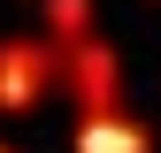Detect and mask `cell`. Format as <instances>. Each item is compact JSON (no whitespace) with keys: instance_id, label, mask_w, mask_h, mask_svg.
<instances>
[{"instance_id":"6da1fadb","label":"cell","mask_w":161,"mask_h":153,"mask_svg":"<svg viewBox=\"0 0 161 153\" xmlns=\"http://www.w3.org/2000/svg\"><path fill=\"white\" fill-rule=\"evenodd\" d=\"M46 92H62V46L38 38H0V115H31Z\"/></svg>"},{"instance_id":"7a4b0ae2","label":"cell","mask_w":161,"mask_h":153,"mask_svg":"<svg viewBox=\"0 0 161 153\" xmlns=\"http://www.w3.org/2000/svg\"><path fill=\"white\" fill-rule=\"evenodd\" d=\"M62 84H69L77 115H115V100H123V69H115L108 38H85V46L62 54Z\"/></svg>"},{"instance_id":"3957f363","label":"cell","mask_w":161,"mask_h":153,"mask_svg":"<svg viewBox=\"0 0 161 153\" xmlns=\"http://www.w3.org/2000/svg\"><path fill=\"white\" fill-rule=\"evenodd\" d=\"M77 153H153L130 115H77Z\"/></svg>"},{"instance_id":"277c9868","label":"cell","mask_w":161,"mask_h":153,"mask_svg":"<svg viewBox=\"0 0 161 153\" xmlns=\"http://www.w3.org/2000/svg\"><path fill=\"white\" fill-rule=\"evenodd\" d=\"M46 38L54 46H85V38H100V15H92V0H46Z\"/></svg>"},{"instance_id":"5b68a950","label":"cell","mask_w":161,"mask_h":153,"mask_svg":"<svg viewBox=\"0 0 161 153\" xmlns=\"http://www.w3.org/2000/svg\"><path fill=\"white\" fill-rule=\"evenodd\" d=\"M0 153H15V145H0Z\"/></svg>"}]
</instances>
